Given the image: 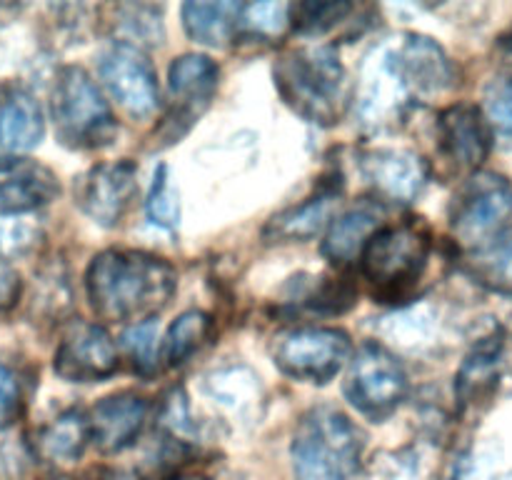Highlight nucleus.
Masks as SVG:
<instances>
[{"label": "nucleus", "mask_w": 512, "mask_h": 480, "mask_svg": "<svg viewBox=\"0 0 512 480\" xmlns=\"http://www.w3.org/2000/svg\"><path fill=\"white\" fill-rule=\"evenodd\" d=\"M90 308L110 323L153 320L173 298L178 273L165 258L143 250H103L85 273Z\"/></svg>", "instance_id": "1"}, {"label": "nucleus", "mask_w": 512, "mask_h": 480, "mask_svg": "<svg viewBox=\"0 0 512 480\" xmlns=\"http://www.w3.org/2000/svg\"><path fill=\"white\" fill-rule=\"evenodd\" d=\"M273 75L280 98L310 123L333 125L348 108V73L330 45L288 50Z\"/></svg>", "instance_id": "2"}, {"label": "nucleus", "mask_w": 512, "mask_h": 480, "mask_svg": "<svg viewBox=\"0 0 512 480\" xmlns=\"http://www.w3.org/2000/svg\"><path fill=\"white\" fill-rule=\"evenodd\" d=\"M365 433L338 408L318 405L300 418L293 435L295 480H358Z\"/></svg>", "instance_id": "3"}, {"label": "nucleus", "mask_w": 512, "mask_h": 480, "mask_svg": "<svg viewBox=\"0 0 512 480\" xmlns=\"http://www.w3.org/2000/svg\"><path fill=\"white\" fill-rule=\"evenodd\" d=\"M55 135L65 148L98 150L118 135V123L98 85L78 65H65L50 93Z\"/></svg>", "instance_id": "4"}, {"label": "nucleus", "mask_w": 512, "mask_h": 480, "mask_svg": "<svg viewBox=\"0 0 512 480\" xmlns=\"http://www.w3.org/2000/svg\"><path fill=\"white\" fill-rule=\"evenodd\" d=\"M428 260V230L408 220L380 228L360 253V268L378 298L400 300L420 283Z\"/></svg>", "instance_id": "5"}, {"label": "nucleus", "mask_w": 512, "mask_h": 480, "mask_svg": "<svg viewBox=\"0 0 512 480\" xmlns=\"http://www.w3.org/2000/svg\"><path fill=\"white\" fill-rule=\"evenodd\" d=\"M450 225L463 255L512 235V185L503 175L475 173L458 190Z\"/></svg>", "instance_id": "6"}, {"label": "nucleus", "mask_w": 512, "mask_h": 480, "mask_svg": "<svg viewBox=\"0 0 512 480\" xmlns=\"http://www.w3.org/2000/svg\"><path fill=\"white\" fill-rule=\"evenodd\" d=\"M408 375L400 360L380 343H363L350 360L345 395L350 405L373 420H383L403 403Z\"/></svg>", "instance_id": "7"}, {"label": "nucleus", "mask_w": 512, "mask_h": 480, "mask_svg": "<svg viewBox=\"0 0 512 480\" xmlns=\"http://www.w3.org/2000/svg\"><path fill=\"white\" fill-rule=\"evenodd\" d=\"M353 355V343L338 328L290 330L275 345V363L285 375L305 383H328Z\"/></svg>", "instance_id": "8"}, {"label": "nucleus", "mask_w": 512, "mask_h": 480, "mask_svg": "<svg viewBox=\"0 0 512 480\" xmlns=\"http://www.w3.org/2000/svg\"><path fill=\"white\" fill-rule=\"evenodd\" d=\"M170 80V113L163 118L158 130V138L165 140L163 145L178 143L190 125L198 123L203 110L213 100L215 88L220 80V68L215 60L200 53H185L173 60L168 70Z\"/></svg>", "instance_id": "9"}, {"label": "nucleus", "mask_w": 512, "mask_h": 480, "mask_svg": "<svg viewBox=\"0 0 512 480\" xmlns=\"http://www.w3.org/2000/svg\"><path fill=\"white\" fill-rule=\"evenodd\" d=\"M100 78L120 108L135 118H148L158 105V78L148 55L133 43L108 45L100 55Z\"/></svg>", "instance_id": "10"}, {"label": "nucleus", "mask_w": 512, "mask_h": 480, "mask_svg": "<svg viewBox=\"0 0 512 480\" xmlns=\"http://www.w3.org/2000/svg\"><path fill=\"white\" fill-rule=\"evenodd\" d=\"M138 193V165L130 160L100 163L75 183V203L90 220L113 228L128 213Z\"/></svg>", "instance_id": "11"}, {"label": "nucleus", "mask_w": 512, "mask_h": 480, "mask_svg": "<svg viewBox=\"0 0 512 480\" xmlns=\"http://www.w3.org/2000/svg\"><path fill=\"white\" fill-rule=\"evenodd\" d=\"M53 368L68 383H95L118 370V350L105 328L95 323H75L55 350Z\"/></svg>", "instance_id": "12"}, {"label": "nucleus", "mask_w": 512, "mask_h": 480, "mask_svg": "<svg viewBox=\"0 0 512 480\" xmlns=\"http://www.w3.org/2000/svg\"><path fill=\"white\" fill-rule=\"evenodd\" d=\"M388 53L410 98H433L453 85V63L433 38L405 35V40L390 45Z\"/></svg>", "instance_id": "13"}, {"label": "nucleus", "mask_w": 512, "mask_h": 480, "mask_svg": "<svg viewBox=\"0 0 512 480\" xmlns=\"http://www.w3.org/2000/svg\"><path fill=\"white\" fill-rule=\"evenodd\" d=\"M60 193L55 173L45 165L15 155H0V220L33 213Z\"/></svg>", "instance_id": "14"}, {"label": "nucleus", "mask_w": 512, "mask_h": 480, "mask_svg": "<svg viewBox=\"0 0 512 480\" xmlns=\"http://www.w3.org/2000/svg\"><path fill=\"white\" fill-rule=\"evenodd\" d=\"M438 140L440 150L453 163V168L470 173L485 163L493 135H490V125L483 110L468 103H458L440 113Z\"/></svg>", "instance_id": "15"}, {"label": "nucleus", "mask_w": 512, "mask_h": 480, "mask_svg": "<svg viewBox=\"0 0 512 480\" xmlns=\"http://www.w3.org/2000/svg\"><path fill=\"white\" fill-rule=\"evenodd\" d=\"M148 420V403L138 393H113L100 400L88 415L90 440L103 453H120L130 448L143 433Z\"/></svg>", "instance_id": "16"}, {"label": "nucleus", "mask_w": 512, "mask_h": 480, "mask_svg": "<svg viewBox=\"0 0 512 480\" xmlns=\"http://www.w3.org/2000/svg\"><path fill=\"white\" fill-rule=\"evenodd\" d=\"M365 180L393 200H413L428 183V165L420 155L400 148H375L360 155Z\"/></svg>", "instance_id": "17"}, {"label": "nucleus", "mask_w": 512, "mask_h": 480, "mask_svg": "<svg viewBox=\"0 0 512 480\" xmlns=\"http://www.w3.org/2000/svg\"><path fill=\"white\" fill-rule=\"evenodd\" d=\"M45 118L38 100L20 85L0 88V153H28L43 140Z\"/></svg>", "instance_id": "18"}, {"label": "nucleus", "mask_w": 512, "mask_h": 480, "mask_svg": "<svg viewBox=\"0 0 512 480\" xmlns=\"http://www.w3.org/2000/svg\"><path fill=\"white\" fill-rule=\"evenodd\" d=\"M380 218H383V208L378 203H370V200H363V203L353 205L343 215H338L330 223L328 235L323 240L325 258L333 260L335 265H345L360 258L368 240L378 233Z\"/></svg>", "instance_id": "19"}, {"label": "nucleus", "mask_w": 512, "mask_h": 480, "mask_svg": "<svg viewBox=\"0 0 512 480\" xmlns=\"http://www.w3.org/2000/svg\"><path fill=\"white\" fill-rule=\"evenodd\" d=\"M340 185L335 188H320L318 193L310 195L303 203L293 205V208H285L283 213L273 215L265 228V238L270 240H310L330 223V215H333L335 203H338Z\"/></svg>", "instance_id": "20"}, {"label": "nucleus", "mask_w": 512, "mask_h": 480, "mask_svg": "<svg viewBox=\"0 0 512 480\" xmlns=\"http://www.w3.org/2000/svg\"><path fill=\"white\" fill-rule=\"evenodd\" d=\"M240 3H185L183 5V25L185 33L203 45L223 48L228 40H233L235 30L240 25Z\"/></svg>", "instance_id": "21"}, {"label": "nucleus", "mask_w": 512, "mask_h": 480, "mask_svg": "<svg viewBox=\"0 0 512 480\" xmlns=\"http://www.w3.org/2000/svg\"><path fill=\"white\" fill-rule=\"evenodd\" d=\"M500 353H503V343L498 338H488L478 348H473L458 375L460 403H480L493 393L495 383H498Z\"/></svg>", "instance_id": "22"}, {"label": "nucleus", "mask_w": 512, "mask_h": 480, "mask_svg": "<svg viewBox=\"0 0 512 480\" xmlns=\"http://www.w3.org/2000/svg\"><path fill=\"white\" fill-rule=\"evenodd\" d=\"M90 440L88 418L83 410H68L58 415L40 435V450L53 463H73L83 455Z\"/></svg>", "instance_id": "23"}, {"label": "nucleus", "mask_w": 512, "mask_h": 480, "mask_svg": "<svg viewBox=\"0 0 512 480\" xmlns=\"http://www.w3.org/2000/svg\"><path fill=\"white\" fill-rule=\"evenodd\" d=\"M210 333V315L203 310H185L178 315L173 325H170L168 335L163 338V348H160V358L165 360L168 368H178L183 365L200 345L205 343Z\"/></svg>", "instance_id": "24"}, {"label": "nucleus", "mask_w": 512, "mask_h": 480, "mask_svg": "<svg viewBox=\"0 0 512 480\" xmlns=\"http://www.w3.org/2000/svg\"><path fill=\"white\" fill-rule=\"evenodd\" d=\"M470 275L478 283L498 290V293H512V235L488 245L483 250L463 255Z\"/></svg>", "instance_id": "25"}, {"label": "nucleus", "mask_w": 512, "mask_h": 480, "mask_svg": "<svg viewBox=\"0 0 512 480\" xmlns=\"http://www.w3.org/2000/svg\"><path fill=\"white\" fill-rule=\"evenodd\" d=\"M353 5L343 0H305L290 5V23L303 35H323L345 20Z\"/></svg>", "instance_id": "26"}, {"label": "nucleus", "mask_w": 512, "mask_h": 480, "mask_svg": "<svg viewBox=\"0 0 512 480\" xmlns=\"http://www.w3.org/2000/svg\"><path fill=\"white\" fill-rule=\"evenodd\" d=\"M145 210H148L150 223L160 225V228L173 230L180 220V203L178 190L170 183L168 165H158L153 173V183H150L148 200H145Z\"/></svg>", "instance_id": "27"}, {"label": "nucleus", "mask_w": 512, "mask_h": 480, "mask_svg": "<svg viewBox=\"0 0 512 480\" xmlns=\"http://www.w3.org/2000/svg\"><path fill=\"white\" fill-rule=\"evenodd\" d=\"M290 23V5L285 3H255L243 5L240 13V28L248 35L260 38H275Z\"/></svg>", "instance_id": "28"}, {"label": "nucleus", "mask_w": 512, "mask_h": 480, "mask_svg": "<svg viewBox=\"0 0 512 480\" xmlns=\"http://www.w3.org/2000/svg\"><path fill=\"white\" fill-rule=\"evenodd\" d=\"M485 120L500 140L512 145V78L495 80L485 90Z\"/></svg>", "instance_id": "29"}, {"label": "nucleus", "mask_w": 512, "mask_h": 480, "mask_svg": "<svg viewBox=\"0 0 512 480\" xmlns=\"http://www.w3.org/2000/svg\"><path fill=\"white\" fill-rule=\"evenodd\" d=\"M125 350L133 358L135 368L148 373L155 368V345H158V323L153 320H145V323H135L133 328L125 330L123 335Z\"/></svg>", "instance_id": "30"}, {"label": "nucleus", "mask_w": 512, "mask_h": 480, "mask_svg": "<svg viewBox=\"0 0 512 480\" xmlns=\"http://www.w3.org/2000/svg\"><path fill=\"white\" fill-rule=\"evenodd\" d=\"M38 240V228L18 218L0 220V255L13 258V255L28 253Z\"/></svg>", "instance_id": "31"}, {"label": "nucleus", "mask_w": 512, "mask_h": 480, "mask_svg": "<svg viewBox=\"0 0 512 480\" xmlns=\"http://www.w3.org/2000/svg\"><path fill=\"white\" fill-rule=\"evenodd\" d=\"M20 408V385L18 378L0 363V428L10 425Z\"/></svg>", "instance_id": "32"}, {"label": "nucleus", "mask_w": 512, "mask_h": 480, "mask_svg": "<svg viewBox=\"0 0 512 480\" xmlns=\"http://www.w3.org/2000/svg\"><path fill=\"white\" fill-rule=\"evenodd\" d=\"M15 293H18V278L5 265H0V308L13 303Z\"/></svg>", "instance_id": "33"}, {"label": "nucleus", "mask_w": 512, "mask_h": 480, "mask_svg": "<svg viewBox=\"0 0 512 480\" xmlns=\"http://www.w3.org/2000/svg\"><path fill=\"white\" fill-rule=\"evenodd\" d=\"M168 480H208V478H203V475H175V478H168Z\"/></svg>", "instance_id": "34"}]
</instances>
